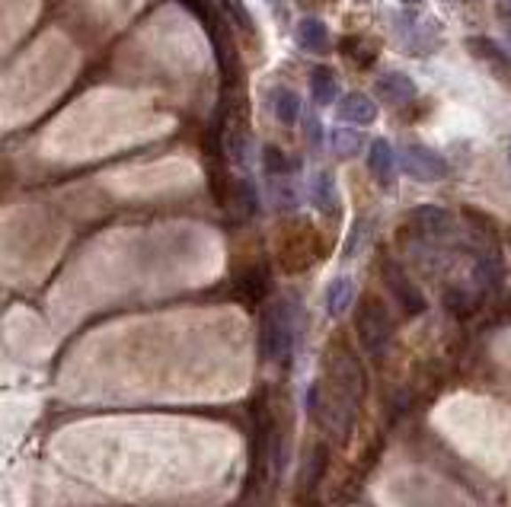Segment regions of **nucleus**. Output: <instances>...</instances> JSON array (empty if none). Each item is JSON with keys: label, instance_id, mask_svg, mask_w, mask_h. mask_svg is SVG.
Segmentation results:
<instances>
[{"label": "nucleus", "instance_id": "9d476101", "mask_svg": "<svg viewBox=\"0 0 511 507\" xmlns=\"http://www.w3.org/2000/svg\"><path fill=\"white\" fill-rule=\"evenodd\" d=\"M387 285H390V291L397 293L399 303H403L409 313H422V309H425V297L419 293V287H415L399 269H393V265L387 269Z\"/></svg>", "mask_w": 511, "mask_h": 507}, {"label": "nucleus", "instance_id": "9b49d317", "mask_svg": "<svg viewBox=\"0 0 511 507\" xmlns=\"http://www.w3.org/2000/svg\"><path fill=\"white\" fill-rule=\"evenodd\" d=\"M269 109L281 125H295L297 115H301V96L291 87H275L269 93Z\"/></svg>", "mask_w": 511, "mask_h": 507}, {"label": "nucleus", "instance_id": "f3484780", "mask_svg": "<svg viewBox=\"0 0 511 507\" xmlns=\"http://www.w3.org/2000/svg\"><path fill=\"white\" fill-rule=\"evenodd\" d=\"M221 4H224V13L231 16L240 29H243V32H256L253 16H249V10H247V4H243V0H221Z\"/></svg>", "mask_w": 511, "mask_h": 507}, {"label": "nucleus", "instance_id": "7ed1b4c3", "mask_svg": "<svg viewBox=\"0 0 511 507\" xmlns=\"http://www.w3.org/2000/svg\"><path fill=\"white\" fill-rule=\"evenodd\" d=\"M403 173L419 179V183H438V179L447 176V160L435 147L406 144V151H403Z\"/></svg>", "mask_w": 511, "mask_h": 507}, {"label": "nucleus", "instance_id": "aec40b11", "mask_svg": "<svg viewBox=\"0 0 511 507\" xmlns=\"http://www.w3.org/2000/svg\"><path fill=\"white\" fill-rule=\"evenodd\" d=\"M399 4H409V7H413V4H422V0H399Z\"/></svg>", "mask_w": 511, "mask_h": 507}, {"label": "nucleus", "instance_id": "4be33fe9", "mask_svg": "<svg viewBox=\"0 0 511 507\" xmlns=\"http://www.w3.org/2000/svg\"><path fill=\"white\" fill-rule=\"evenodd\" d=\"M508 160H511V151H508Z\"/></svg>", "mask_w": 511, "mask_h": 507}, {"label": "nucleus", "instance_id": "6ab92c4d", "mask_svg": "<svg viewBox=\"0 0 511 507\" xmlns=\"http://www.w3.org/2000/svg\"><path fill=\"white\" fill-rule=\"evenodd\" d=\"M307 135H311V144H313V147H317L319 137H323V135H319V121L313 119V115H311V121H307Z\"/></svg>", "mask_w": 511, "mask_h": 507}, {"label": "nucleus", "instance_id": "ddd939ff", "mask_svg": "<svg viewBox=\"0 0 511 507\" xmlns=\"http://www.w3.org/2000/svg\"><path fill=\"white\" fill-rule=\"evenodd\" d=\"M355 300V285L351 277H333L326 287V313L329 316H342Z\"/></svg>", "mask_w": 511, "mask_h": 507}, {"label": "nucleus", "instance_id": "f8f14e48", "mask_svg": "<svg viewBox=\"0 0 511 507\" xmlns=\"http://www.w3.org/2000/svg\"><path fill=\"white\" fill-rule=\"evenodd\" d=\"M361 147H365V135H361L358 128H333L329 131V151L339 160L358 157Z\"/></svg>", "mask_w": 511, "mask_h": 507}, {"label": "nucleus", "instance_id": "412c9836", "mask_svg": "<svg viewBox=\"0 0 511 507\" xmlns=\"http://www.w3.org/2000/svg\"><path fill=\"white\" fill-rule=\"evenodd\" d=\"M505 7H508V10H511V0H505Z\"/></svg>", "mask_w": 511, "mask_h": 507}, {"label": "nucleus", "instance_id": "423d86ee", "mask_svg": "<svg viewBox=\"0 0 511 507\" xmlns=\"http://www.w3.org/2000/svg\"><path fill=\"white\" fill-rule=\"evenodd\" d=\"M415 80L403 71H387L381 80H377V96H381L387 105H406L415 99Z\"/></svg>", "mask_w": 511, "mask_h": 507}, {"label": "nucleus", "instance_id": "f257e3e1", "mask_svg": "<svg viewBox=\"0 0 511 507\" xmlns=\"http://www.w3.org/2000/svg\"><path fill=\"white\" fill-rule=\"evenodd\" d=\"M297 303L279 300L263 309V323H259V345H263L265 361H279L291 364L297 345Z\"/></svg>", "mask_w": 511, "mask_h": 507}, {"label": "nucleus", "instance_id": "39448f33", "mask_svg": "<svg viewBox=\"0 0 511 507\" xmlns=\"http://www.w3.org/2000/svg\"><path fill=\"white\" fill-rule=\"evenodd\" d=\"M221 141H224L227 157H231L233 163H243V157H247V144H249V121H247V109H243V103H240L237 109L227 112Z\"/></svg>", "mask_w": 511, "mask_h": 507}, {"label": "nucleus", "instance_id": "4468645a", "mask_svg": "<svg viewBox=\"0 0 511 507\" xmlns=\"http://www.w3.org/2000/svg\"><path fill=\"white\" fill-rule=\"evenodd\" d=\"M413 223H415V227H419V230L425 233V237H438L441 230H447V223H451V217H447V211H444V207L422 205V207H415Z\"/></svg>", "mask_w": 511, "mask_h": 507}, {"label": "nucleus", "instance_id": "2eb2a0df", "mask_svg": "<svg viewBox=\"0 0 511 507\" xmlns=\"http://www.w3.org/2000/svg\"><path fill=\"white\" fill-rule=\"evenodd\" d=\"M311 90H313V99H317L319 105H333V99L339 96V83H335V74L333 67H313L311 74Z\"/></svg>", "mask_w": 511, "mask_h": 507}, {"label": "nucleus", "instance_id": "dca6fc26", "mask_svg": "<svg viewBox=\"0 0 511 507\" xmlns=\"http://www.w3.org/2000/svg\"><path fill=\"white\" fill-rule=\"evenodd\" d=\"M311 201L323 211V214H335V185L329 173H317L311 185Z\"/></svg>", "mask_w": 511, "mask_h": 507}, {"label": "nucleus", "instance_id": "20e7f679", "mask_svg": "<svg viewBox=\"0 0 511 507\" xmlns=\"http://www.w3.org/2000/svg\"><path fill=\"white\" fill-rule=\"evenodd\" d=\"M467 51H470L502 87H511V55L499 42L486 39V35H470V39H467Z\"/></svg>", "mask_w": 511, "mask_h": 507}, {"label": "nucleus", "instance_id": "0eeeda50", "mask_svg": "<svg viewBox=\"0 0 511 507\" xmlns=\"http://www.w3.org/2000/svg\"><path fill=\"white\" fill-rule=\"evenodd\" d=\"M367 169H371V176H374L383 189H390L393 179H397V153H393L390 141H383V137L371 141V151H367Z\"/></svg>", "mask_w": 511, "mask_h": 507}, {"label": "nucleus", "instance_id": "6e6552de", "mask_svg": "<svg viewBox=\"0 0 511 507\" xmlns=\"http://www.w3.org/2000/svg\"><path fill=\"white\" fill-rule=\"evenodd\" d=\"M339 115L355 128L374 125L377 103L367 93H349V96H342V103H339Z\"/></svg>", "mask_w": 511, "mask_h": 507}, {"label": "nucleus", "instance_id": "1a4fd4ad", "mask_svg": "<svg viewBox=\"0 0 511 507\" xmlns=\"http://www.w3.org/2000/svg\"><path fill=\"white\" fill-rule=\"evenodd\" d=\"M295 35H297V45H301L303 51H311V55H326L329 51V29L317 16H303L301 23H297Z\"/></svg>", "mask_w": 511, "mask_h": 507}, {"label": "nucleus", "instance_id": "f03ea898", "mask_svg": "<svg viewBox=\"0 0 511 507\" xmlns=\"http://www.w3.org/2000/svg\"><path fill=\"white\" fill-rule=\"evenodd\" d=\"M355 329H358V339L361 345H365L371 355H381L387 345H390L393 339V319L390 313H387V307H383L377 297H365L358 307V323H355Z\"/></svg>", "mask_w": 511, "mask_h": 507}, {"label": "nucleus", "instance_id": "a211bd4d", "mask_svg": "<svg viewBox=\"0 0 511 507\" xmlns=\"http://www.w3.org/2000/svg\"><path fill=\"white\" fill-rule=\"evenodd\" d=\"M263 163H265V169H269V176H281V173H287V169H291L287 157L279 151V147H275V144H269V147L263 151Z\"/></svg>", "mask_w": 511, "mask_h": 507}]
</instances>
